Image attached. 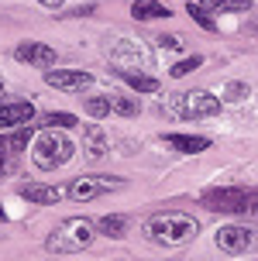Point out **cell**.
I'll list each match as a JSON object with an SVG mask.
<instances>
[{
  "mask_svg": "<svg viewBox=\"0 0 258 261\" xmlns=\"http://www.w3.org/2000/svg\"><path fill=\"white\" fill-rule=\"evenodd\" d=\"M107 55H110V62L121 65V72H131V69H148L152 65V52L148 48H142L138 41L131 38H117L114 45H107Z\"/></svg>",
  "mask_w": 258,
  "mask_h": 261,
  "instance_id": "obj_5",
  "label": "cell"
},
{
  "mask_svg": "<svg viewBox=\"0 0 258 261\" xmlns=\"http://www.w3.org/2000/svg\"><path fill=\"white\" fill-rule=\"evenodd\" d=\"M11 158H14V155L4 148V141H0V175H7V172H11V165H14Z\"/></svg>",
  "mask_w": 258,
  "mask_h": 261,
  "instance_id": "obj_27",
  "label": "cell"
},
{
  "mask_svg": "<svg viewBox=\"0 0 258 261\" xmlns=\"http://www.w3.org/2000/svg\"><path fill=\"white\" fill-rule=\"evenodd\" d=\"M176 110H179V117H186V120L214 117V114H220V100L206 90H190V93H179V96H176Z\"/></svg>",
  "mask_w": 258,
  "mask_h": 261,
  "instance_id": "obj_6",
  "label": "cell"
},
{
  "mask_svg": "<svg viewBox=\"0 0 258 261\" xmlns=\"http://www.w3.org/2000/svg\"><path fill=\"white\" fill-rule=\"evenodd\" d=\"M166 141L182 155H196V151L210 148V138H203V134H166Z\"/></svg>",
  "mask_w": 258,
  "mask_h": 261,
  "instance_id": "obj_13",
  "label": "cell"
},
{
  "mask_svg": "<svg viewBox=\"0 0 258 261\" xmlns=\"http://www.w3.org/2000/svg\"><path fill=\"white\" fill-rule=\"evenodd\" d=\"M0 90H4V79H0Z\"/></svg>",
  "mask_w": 258,
  "mask_h": 261,
  "instance_id": "obj_30",
  "label": "cell"
},
{
  "mask_svg": "<svg viewBox=\"0 0 258 261\" xmlns=\"http://www.w3.org/2000/svg\"><path fill=\"white\" fill-rule=\"evenodd\" d=\"M38 4H41V7H49V11H55V7H62L65 0H38Z\"/></svg>",
  "mask_w": 258,
  "mask_h": 261,
  "instance_id": "obj_28",
  "label": "cell"
},
{
  "mask_svg": "<svg viewBox=\"0 0 258 261\" xmlns=\"http://www.w3.org/2000/svg\"><path fill=\"white\" fill-rule=\"evenodd\" d=\"M93 227H97L100 234H107V237H124V230H128V220H124L121 213H114V217H100Z\"/></svg>",
  "mask_w": 258,
  "mask_h": 261,
  "instance_id": "obj_19",
  "label": "cell"
},
{
  "mask_svg": "<svg viewBox=\"0 0 258 261\" xmlns=\"http://www.w3.org/2000/svg\"><path fill=\"white\" fill-rule=\"evenodd\" d=\"M200 62H203L200 55H193V59H182V62H176L172 69H169V76H172V79H182V76H190L193 69H200Z\"/></svg>",
  "mask_w": 258,
  "mask_h": 261,
  "instance_id": "obj_23",
  "label": "cell"
},
{
  "mask_svg": "<svg viewBox=\"0 0 258 261\" xmlns=\"http://www.w3.org/2000/svg\"><path fill=\"white\" fill-rule=\"evenodd\" d=\"M83 151L90 162H100L107 155V134L100 124H83Z\"/></svg>",
  "mask_w": 258,
  "mask_h": 261,
  "instance_id": "obj_12",
  "label": "cell"
},
{
  "mask_svg": "<svg viewBox=\"0 0 258 261\" xmlns=\"http://www.w3.org/2000/svg\"><path fill=\"white\" fill-rule=\"evenodd\" d=\"M155 41H158V48H169V52H179V48H182L179 35H162V38H155Z\"/></svg>",
  "mask_w": 258,
  "mask_h": 261,
  "instance_id": "obj_25",
  "label": "cell"
},
{
  "mask_svg": "<svg viewBox=\"0 0 258 261\" xmlns=\"http://www.w3.org/2000/svg\"><path fill=\"white\" fill-rule=\"evenodd\" d=\"M245 217L251 223H258V189H251V199H248V206H245Z\"/></svg>",
  "mask_w": 258,
  "mask_h": 261,
  "instance_id": "obj_26",
  "label": "cell"
},
{
  "mask_svg": "<svg viewBox=\"0 0 258 261\" xmlns=\"http://www.w3.org/2000/svg\"><path fill=\"white\" fill-rule=\"evenodd\" d=\"M41 124H45L49 130H65V127H76L79 120H76V114H65V110H59V114H55V110H52V114H45V117H41Z\"/></svg>",
  "mask_w": 258,
  "mask_h": 261,
  "instance_id": "obj_20",
  "label": "cell"
},
{
  "mask_svg": "<svg viewBox=\"0 0 258 261\" xmlns=\"http://www.w3.org/2000/svg\"><path fill=\"white\" fill-rule=\"evenodd\" d=\"M107 103H110V114H121V117H134V114H138V100H134V96L107 93Z\"/></svg>",
  "mask_w": 258,
  "mask_h": 261,
  "instance_id": "obj_18",
  "label": "cell"
},
{
  "mask_svg": "<svg viewBox=\"0 0 258 261\" xmlns=\"http://www.w3.org/2000/svg\"><path fill=\"white\" fill-rule=\"evenodd\" d=\"M73 155H76V144L69 141L62 130H49V127L35 138V148H31V158H35V165H38L41 172L62 169Z\"/></svg>",
  "mask_w": 258,
  "mask_h": 261,
  "instance_id": "obj_3",
  "label": "cell"
},
{
  "mask_svg": "<svg viewBox=\"0 0 258 261\" xmlns=\"http://www.w3.org/2000/svg\"><path fill=\"white\" fill-rule=\"evenodd\" d=\"M196 234H200V220L190 217V213H176V210L152 213L142 223V237L152 241V244H158V248H179L186 241H193Z\"/></svg>",
  "mask_w": 258,
  "mask_h": 261,
  "instance_id": "obj_1",
  "label": "cell"
},
{
  "mask_svg": "<svg viewBox=\"0 0 258 261\" xmlns=\"http://www.w3.org/2000/svg\"><path fill=\"white\" fill-rule=\"evenodd\" d=\"M86 114H90V117H107V114H110V103H107V93H103V96H86Z\"/></svg>",
  "mask_w": 258,
  "mask_h": 261,
  "instance_id": "obj_22",
  "label": "cell"
},
{
  "mask_svg": "<svg viewBox=\"0 0 258 261\" xmlns=\"http://www.w3.org/2000/svg\"><path fill=\"white\" fill-rule=\"evenodd\" d=\"M131 14L138 17V21H158V17H169V7L162 4V0H134L131 4Z\"/></svg>",
  "mask_w": 258,
  "mask_h": 261,
  "instance_id": "obj_15",
  "label": "cell"
},
{
  "mask_svg": "<svg viewBox=\"0 0 258 261\" xmlns=\"http://www.w3.org/2000/svg\"><path fill=\"white\" fill-rule=\"evenodd\" d=\"M14 59L28 65H55V48L41 45V41H21L14 48Z\"/></svg>",
  "mask_w": 258,
  "mask_h": 261,
  "instance_id": "obj_11",
  "label": "cell"
},
{
  "mask_svg": "<svg viewBox=\"0 0 258 261\" xmlns=\"http://www.w3.org/2000/svg\"><path fill=\"white\" fill-rule=\"evenodd\" d=\"M214 241L224 254H248L258 248V230H251L248 223H231V227H220Z\"/></svg>",
  "mask_w": 258,
  "mask_h": 261,
  "instance_id": "obj_7",
  "label": "cell"
},
{
  "mask_svg": "<svg viewBox=\"0 0 258 261\" xmlns=\"http://www.w3.org/2000/svg\"><path fill=\"white\" fill-rule=\"evenodd\" d=\"M121 179H114V175H79V179H73L69 182V199H76V203H90V199H97V196H103L107 189H121Z\"/></svg>",
  "mask_w": 258,
  "mask_h": 261,
  "instance_id": "obj_8",
  "label": "cell"
},
{
  "mask_svg": "<svg viewBox=\"0 0 258 261\" xmlns=\"http://www.w3.org/2000/svg\"><path fill=\"white\" fill-rule=\"evenodd\" d=\"M21 196H25L28 203H41V206H49V203H59V199H62V189H59V186L31 182V186H21Z\"/></svg>",
  "mask_w": 258,
  "mask_h": 261,
  "instance_id": "obj_14",
  "label": "cell"
},
{
  "mask_svg": "<svg viewBox=\"0 0 258 261\" xmlns=\"http://www.w3.org/2000/svg\"><path fill=\"white\" fill-rule=\"evenodd\" d=\"M35 120V103L17 100V103H0V130L7 127H28Z\"/></svg>",
  "mask_w": 258,
  "mask_h": 261,
  "instance_id": "obj_10",
  "label": "cell"
},
{
  "mask_svg": "<svg viewBox=\"0 0 258 261\" xmlns=\"http://www.w3.org/2000/svg\"><path fill=\"white\" fill-rule=\"evenodd\" d=\"M200 7L210 14H245L251 11V0H200Z\"/></svg>",
  "mask_w": 258,
  "mask_h": 261,
  "instance_id": "obj_16",
  "label": "cell"
},
{
  "mask_svg": "<svg viewBox=\"0 0 258 261\" xmlns=\"http://www.w3.org/2000/svg\"><path fill=\"white\" fill-rule=\"evenodd\" d=\"M0 220H7V217H4V210H0Z\"/></svg>",
  "mask_w": 258,
  "mask_h": 261,
  "instance_id": "obj_29",
  "label": "cell"
},
{
  "mask_svg": "<svg viewBox=\"0 0 258 261\" xmlns=\"http://www.w3.org/2000/svg\"><path fill=\"white\" fill-rule=\"evenodd\" d=\"M121 79L138 93H158V86H162L155 76H145V72H121Z\"/></svg>",
  "mask_w": 258,
  "mask_h": 261,
  "instance_id": "obj_17",
  "label": "cell"
},
{
  "mask_svg": "<svg viewBox=\"0 0 258 261\" xmlns=\"http://www.w3.org/2000/svg\"><path fill=\"white\" fill-rule=\"evenodd\" d=\"M45 83L62 93H83L93 86V72H83V69H45Z\"/></svg>",
  "mask_w": 258,
  "mask_h": 261,
  "instance_id": "obj_9",
  "label": "cell"
},
{
  "mask_svg": "<svg viewBox=\"0 0 258 261\" xmlns=\"http://www.w3.org/2000/svg\"><path fill=\"white\" fill-rule=\"evenodd\" d=\"M251 189L245 186H224V189H206L203 193V206L214 213H245Z\"/></svg>",
  "mask_w": 258,
  "mask_h": 261,
  "instance_id": "obj_4",
  "label": "cell"
},
{
  "mask_svg": "<svg viewBox=\"0 0 258 261\" xmlns=\"http://www.w3.org/2000/svg\"><path fill=\"white\" fill-rule=\"evenodd\" d=\"M93 230H97V227H93L90 220H83V217H69V220H62L49 234L45 248H49L52 254H76V251H86L93 244Z\"/></svg>",
  "mask_w": 258,
  "mask_h": 261,
  "instance_id": "obj_2",
  "label": "cell"
},
{
  "mask_svg": "<svg viewBox=\"0 0 258 261\" xmlns=\"http://www.w3.org/2000/svg\"><path fill=\"white\" fill-rule=\"evenodd\" d=\"M186 14H190L196 24L203 28V31H217V21H214V17H210V11H203L200 4H193V0H190V4H186Z\"/></svg>",
  "mask_w": 258,
  "mask_h": 261,
  "instance_id": "obj_21",
  "label": "cell"
},
{
  "mask_svg": "<svg viewBox=\"0 0 258 261\" xmlns=\"http://www.w3.org/2000/svg\"><path fill=\"white\" fill-rule=\"evenodd\" d=\"M248 96V86L245 83H227V90H224V100H231V103H241Z\"/></svg>",
  "mask_w": 258,
  "mask_h": 261,
  "instance_id": "obj_24",
  "label": "cell"
}]
</instances>
